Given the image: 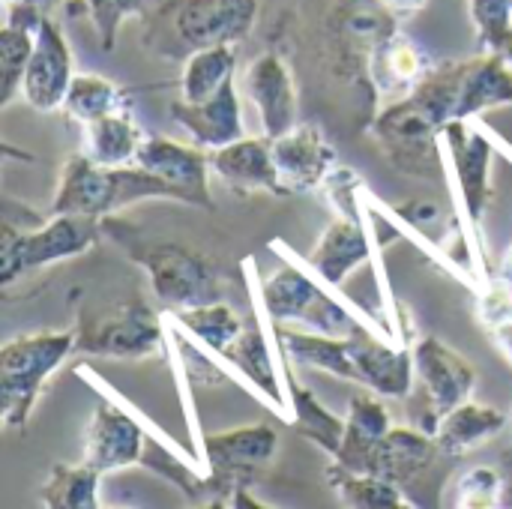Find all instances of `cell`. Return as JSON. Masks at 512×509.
Returning a JSON list of instances; mask_svg holds the SVG:
<instances>
[{"label": "cell", "instance_id": "cell-21", "mask_svg": "<svg viewBox=\"0 0 512 509\" xmlns=\"http://www.w3.org/2000/svg\"><path fill=\"white\" fill-rule=\"evenodd\" d=\"M210 171H216L219 180H225L231 189L243 192H270L282 195L270 138H240L228 147H219L210 153Z\"/></svg>", "mask_w": 512, "mask_h": 509}, {"label": "cell", "instance_id": "cell-18", "mask_svg": "<svg viewBox=\"0 0 512 509\" xmlns=\"http://www.w3.org/2000/svg\"><path fill=\"white\" fill-rule=\"evenodd\" d=\"M354 372L357 384L384 399H405L411 393L417 366L408 348H393L369 333L354 336Z\"/></svg>", "mask_w": 512, "mask_h": 509}, {"label": "cell", "instance_id": "cell-27", "mask_svg": "<svg viewBox=\"0 0 512 509\" xmlns=\"http://www.w3.org/2000/svg\"><path fill=\"white\" fill-rule=\"evenodd\" d=\"M42 9L33 6H18L9 3L6 6V24L0 30V102L9 105V99L15 96V90L24 81V69L27 60L33 54L36 45V27L42 21Z\"/></svg>", "mask_w": 512, "mask_h": 509}, {"label": "cell", "instance_id": "cell-5", "mask_svg": "<svg viewBox=\"0 0 512 509\" xmlns=\"http://www.w3.org/2000/svg\"><path fill=\"white\" fill-rule=\"evenodd\" d=\"M96 219L87 216H51L48 225L30 231V234H15L9 225L3 228L0 237V282L9 285L18 273L36 270L63 258L84 255L93 240H96Z\"/></svg>", "mask_w": 512, "mask_h": 509}, {"label": "cell", "instance_id": "cell-26", "mask_svg": "<svg viewBox=\"0 0 512 509\" xmlns=\"http://www.w3.org/2000/svg\"><path fill=\"white\" fill-rule=\"evenodd\" d=\"M276 342L285 354V360L306 366V369H318L345 381H354V339H336V336H324L315 330H288L282 324H276Z\"/></svg>", "mask_w": 512, "mask_h": 509}, {"label": "cell", "instance_id": "cell-31", "mask_svg": "<svg viewBox=\"0 0 512 509\" xmlns=\"http://www.w3.org/2000/svg\"><path fill=\"white\" fill-rule=\"evenodd\" d=\"M171 321L183 330H189L198 342H204L210 351L222 354L237 342V336L243 333V321L240 315L225 306V303H207L198 309H186V312H171Z\"/></svg>", "mask_w": 512, "mask_h": 509}, {"label": "cell", "instance_id": "cell-25", "mask_svg": "<svg viewBox=\"0 0 512 509\" xmlns=\"http://www.w3.org/2000/svg\"><path fill=\"white\" fill-rule=\"evenodd\" d=\"M147 132L141 129V123L135 120L132 108H120L111 111L93 123L84 126V147L81 153L96 162V165H108V168H120V165H135L138 150L144 144Z\"/></svg>", "mask_w": 512, "mask_h": 509}, {"label": "cell", "instance_id": "cell-10", "mask_svg": "<svg viewBox=\"0 0 512 509\" xmlns=\"http://www.w3.org/2000/svg\"><path fill=\"white\" fill-rule=\"evenodd\" d=\"M414 366H417V378L426 387L435 426L444 414L468 402L477 387L474 366L441 339H420L414 348Z\"/></svg>", "mask_w": 512, "mask_h": 509}, {"label": "cell", "instance_id": "cell-16", "mask_svg": "<svg viewBox=\"0 0 512 509\" xmlns=\"http://www.w3.org/2000/svg\"><path fill=\"white\" fill-rule=\"evenodd\" d=\"M441 147L450 156V165L456 168L459 192L465 201L468 216L477 222L483 216V207L489 201V162H492V147L480 129H471L468 120H456L444 126L441 132Z\"/></svg>", "mask_w": 512, "mask_h": 509}, {"label": "cell", "instance_id": "cell-17", "mask_svg": "<svg viewBox=\"0 0 512 509\" xmlns=\"http://www.w3.org/2000/svg\"><path fill=\"white\" fill-rule=\"evenodd\" d=\"M171 117L177 126L186 129L192 144H198L210 153L243 138V120H240L234 78L207 102H186V99L171 102Z\"/></svg>", "mask_w": 512, "mask_h": 509}, {"label": "cell", "instance_id": "cell-30", "mask_svg": "<svg viewBox=\"0 0 512 509\" xmlns=\"http://www.w3.org/2000/svg\"><path fill=\"white\" fill-rule=\"evenodd\" d=\"M126 105H129V99L114 81H108L102 75H90V72H75L66 102H63V111L72 120H78L81 126H87V123H93L111 111H120Z\"/></svg>", "mask_w": 512, "mask_h": 509}, {"label": "cell", "instance_id": "cell-8", "mask_svg": "<svg viewBox=\"0 0 512 509\" xmlns=\"http://www.w3.org/2000/svg\"><path fill=\"white\" fill-rule=\"evenodd\" d=\"M75 78V63L63 30L42 15L36 27V45L24 69L21 93L36 111H57L66 102L69 84Z\"/></svg>", "mask_w": 512, "mask_h": 509}, {"label": "cell", "instance_id": "cell-39", "mask_svg": "<svg viewBox=\"0 0 512 509\" xmlns=\"http://www.w3.org/2000/svg\"><path fill=\"white\" fill-rule=\"evenodd\" d=\"M390 12H396V15H414V12H420V9H426V3L429 0H381Z\"/></svg>", "mask_w": 512, "mask_h": 509}, {"label": "cell", "instance_id": "cell-43", "mask_svg": "<svg viewBox=\"0 0 512 509\" xmlns=\"http://www.w3.org/2000/svg\"><path fill=\"white\" fill-rule=\"evenodd\" d=\"M507 54H510V57H512V33H510V48H507Z\"/></svg>", "mask_w": 512, "mask_h": 509}, {"label": "cell", "instance_id": "cell-20", "mask_svg": "<svg viewBox=\"0 0 512 509\" xmlns=\"http://www.w3.org/2000/svg\"><path fill=\"white\" fill-rule=\"evenodd\" d=\"M438 453H444L438 447V441L429 432H417V429H390L378 447L369 456V468L366 474H375L387 483H396L399 489L408 486L411 480H417L420 474H426Z\"/></svg>", "mask_w": 512, "mask_h": 509}, {"label": "cell", "instance_id": "cell-33", "mask_svg": "<svg viewBox=\"0 0 512 509\" xmlns=\"http://www.w3.org/2000/svg\"><path fill=\"white\" fill-rule=\"evenodd\" d=\"M330 486L345 507L354 509H399L408 507L402 489L375 474H357L342 465L330 468Z\"/></svg>", "mask_w": 512, "mask_h": 509}, {"label": "cell", "instance_id": "cell-22", "mask_svg": "<svg viewBox=\"0 0 512 509\" xmlns=\"http://www.w3.org/2000/svg\"><path fill=\"white\" fill-rule=\"evenodd\" d=\"M372 258V243L360 219H336L321 234L318 246L309 252V267L327 285H342L354 270Z\"/></svg>", "mask_w": 512, "mask_h": 509}, {"label": "cell", "instance_id": "cell-37", "mask_svg": "<svg viewBox=\"0 0 512 509\" xmlns=\"http://www.w3.org/2000/svg\"><path fill=\"white\" fill-rule=\"evenodd\" d=\"M84 6L90 12L93 30L99 36L102 48L111 51L120 24L132 15H144L150 9V0H84Z\"/></svg>", "mask_w": 512, "mask_h": 509}, {"label": "cell", "instance_id": "cell-15", "mask_svg": "<svg viewBox=\"0 0 512 509\" xmlns=\"http://www.w3.org/2000/svg\"><path fill=\"white\" fill-rule=\"evenodd\" d=\"M512 105V57L489 54L456 63V120Z\"/></svg>", "mask_w": 512, "mask_h": 509}, {"label": "cell", "instance_id": "cell-34", "mask_svg": "<svg viewBox=\"0 0 512 509\" xmlns=\"http://www.w3.org/2000/svg\"><path fill=\"white\" fill-rule=\"evenodd\" d=\"M291 408H294V423L300 429L303 438H309L312 444H318L321 450H327L333 459L342 447L345 438V420L330 414L315 393H309L300 384H291Z\"/></svg>", "mask_w": 512, "mask_h": 509}, {"label": "cell", "instance_id": "cell-7", "mask_svg": "<svg viewBox=\"0 0 512 509\" xmlns=\"http://www.w3.org/2000/svg\"><path fill=\"white\" fill-rule=\"evenodd\" d=\"M270 153L282 195H306L324 186L336 168V150L312 123H297L288 132L270 138Z\"/></svg>", "mask_w": 512, "mask_h": 509}, {"label": "cell", "instance_id": "cell-35", "mask_svg": "<svg viewBox=\"0 0 512 509\" xmlns=\"http://www.w3.org/2000/svg\"><path fill=\"white\" fill-rule=\"evenodd\" d=\"M477 39L489 54H507L512 33V0H468Z\"/></svg>", "mask_w": 512, "mask_h": 509}, {"label": "cell", "instance_id": "cell-6", "mask_svg": "<svg viewBox=\"0 0 512 509\" xmlns=\"http://www.w3.org/2000/svg\"><path fill=\"white\" fill-rule=\"evenodd\" d=\"M141 264L150 273L156 300L168 312H186L207 303H219V279L201 255L174 243H159L144 249Z\"/></svg>", "mask_w": 512, "mask_h": 509}, {"label": "cell", "instance_id": "cell-4", "mask_svg": "<svg viewBox=\"0 0 512 509\" xmlns=\"http://www.w3.org/2000/svg\"><path fill=\"white\" fill-rule=\"evenodd\" d=\"M261 300L273 324H303L306 330L336 339H354L366 333L363 321L354 318V312L345 303L327 294L315 279H309L294 264L279 267L261 282Z\"/></svg>", "mask_w": 512, "mask_h": 509}, {"label": "cell", "instance_id": "cell-36", "mask_svg": "<svg viewBox=\"0 0 512 509\" xmlns=\"http://www.w3.org/2000/svg\"><path fill=\"white\" fill-rule=\"evenodd\" d=\"M504 477L495 468H471L456 480L453 504L462 509H498L504 507Z\"/></svg>", "mask_w": 512, "mask_h": 509}, {"label": "cell", "instance_id": "cell-14", "mask_svg": "<svg viewBox=\"0 0 512 509\" xmlns=\"http://www.w3.org/2000/svg\"><path fill=\"white\" fill-rule=\"evenodd\" d=\"M276 432L270 426H243L231 432L210 435L204 441V456L216 477L231 480L234 489L246 486L261 468H267L276 456ZM231 489V492H234Z\"/></svg>", "mask_w": 512, "mask_h": 509}, {"label": "cell", "instance_id": "cell-2", "mask_svg": "<svg viewBox=\"0 0 512 509\" xmlns=\"http://www.w3.org/2000/svg\"><path fill=\"white\" fill-rule=\"evenodd\" d=\"M78 336L63 333H30L6 339L0 348V402H3V423L9 429L24 426L36 396L48 375L75 351Z\"/></svg>", "mask_w": 512, "mask_h": 509}, {"label": "cell", "instance_id": "cell-28", "mask_svg": "<svg viewBox=\"0 0 512 509\" xmlns=\"http://www.w3.org/2000/svg\"><path fill=\"white\" fill-rule=\"evenodd\" d=\"M237 66V51L234 45H213L192 51L183 60V75H180V99L186 102H207L213 99L231 78Z\"/></svg>", "mask_w": 512, "mask_h": 509}, {"label": "cell", "instance_id": "cell-44", "mask_svg": "<svg viewBox=\"0 0 512 509\" xmlns=\"http://www.w3.org/2000/svg\"><path fill=\"white\" fill-rule=\"evenodd\" d=\"M510 426H512V411H510Z\"/></svg>", "mask_w": 512, "mask_h": 509}, {"label": "cell", "instance_id": "cell-9", "mask_svg": "<svg viewBox=\"0 0 512 509\" xmlns=\"http://www.w3.org/2000/svg\"><path fill=\"white\" fill-rule=\"evenodd\" d=\"M75 348L99 357L138 360L162 348V324L147 306H117L108 315H102L93 327L78 333Z\"/></svg>", "mask_w": 512, "mask_h": 509}, {"label": "cell", "instance_id": "cell-24", "mask_svg": "<svg viewBox=\"0 0 512 509\" xmlns=\"http://www.w3.org/2000/svg\"><path fill=\"white\" fill-rule=\"evenodd\" d=\"M510 426V414L492 408V405H477V402H462L450 414H444L435 426V441L447 456H471L477 447L492 441Z\"/></svg>", "mask_w": 512, "mask_h": 509}, {"label": "cell", "instance_id": "cell-19", "mask_svg": "<svg viewBox=\"0 0 512 509\" xmlns=\"http://www.w3.org/2000/svg\"><path fill=\"white\" fill-rule=\"evenodd\" d=\"M426 72H429V60L423 48L399 30L381 36L378 45L372 48L369 75L387 105L405 99L423 81Z\"/></svg>", "mask_w": 512, "mask_h": 509}, {"label": "cell", "instance_id": "cell-40", "mask_svg": "<svg viewBox=\"0 0 512 509\" xmlns=\"http://www.w3.org/2000/svg\"><path fill=\"white\" fill-rule=\"evenodd\" d=\"M9 3H18V6H33V9H42V12H48L51 6H57V3H63V0H6V6Z\"/></svg>", "mask_w": 512, "mask_h": 509}, {"label": "cell", "instance_id": "cell-38", "mask_svg": "<svg viewBox=\"0 0 512 509\" xmlns=\"http://www.w3.org/2000/svg\"><path fill=\"white\" fill-rule=\"evenodd\" d=\"M489 330H492V339H495V345L501 348V354L512 363V315L510 318H504V321H498V324H492Z\"/></svg>", "mask_w": 512, "mask_h": 509}, {"label": "cell", "instance_id": "cell-29", "mask_svg": "<svg viewBox=\"0 0 512 509\" xmlns=\"http://www.w3.org/2000/svg\"><path fill=\"white\" fill-rule=\"evenodd\" d=\"M231 366H237L255 387L264 390L267 399H273L276 405H285V393H282V381H279V366L276 357L261 333L258 324L243 327V333L237 336V342L225 351V357Z\"/></svg>", "mask_w": 512, "mask_h": 509}, {"label": "cell", "instance_id": "cell-41", "mask_svg": "<svg viewBox=\"0 0 512 509\" xmlns=\"http://www.w3.org/2000/svg\"><path fill=\"white\" fill-rule=\"evenodd\" d=\"M501 282H504V285H510V288H512V246L507 249L504 261H501Z\"/></svg>", "mask_w": 512, "mask_h": 509}, {"label": "cell", "instance_id": "cell-12", "mask_svg": "<svg viewBox=\"0 0 512 509\" xmlns=\"http://www.w3.org/2000/svg\"><path fill=\"white\" fill-rule=\"evenodd\" d=\"M144 450H147L144 429L123 408L102 402L84 438V462L99 474H108L144 462Z\"/></svg>", "mask_w": 512, "mask_h": 509}, {"label": "cell", "instance_id": "cell-1", "mask_svg": "<svg viewBox=\"0 0 512 509\" xmlns=\"http://www.w3.org/2000/svg\"><path fill=\"white\" fill-rule=\"evenodd\" d=\"M144 198L180 201V192L141 165L108 168V165L90 162L84 153H75L63 162L60 186H57L51 213L99 219V216H108L120 207L144 201Z\"/></svg>", "mask_w": 512, "mask_h": 509}, {"label": "cell", "instance_id": "cell-23", "mask_svg": "<svg viewBox=\"0 0 512 509\" xmlns=\"http://www.w3.org/2000/svg\"><path fill=\"white\" fill-rule=\"evenodd\" d=\"M393 429L390 423V411L384 408V396L378 393H360L351 399L348 405V417H345V438L342 447L336 453V465L366 474L369 468V456L378 447V441Z\"/></svg>", "mask_w": 512, "mask_h": 509}, {"label": "cell", "instance_id": "cell-42", "mask_svg": "<svg viewBox=\"0 0 512 509\" xmlns=\"http://www.w3.org/2000/svg\"><path fill=\"white\" fill-rule=\"evenodd\" d=\"M504 504H507V507H512V486L507 489V492H504Z\"/></svg>", "mask_w": 512, "mask_h": 509}, {"label": "cell", "instance_id": "cell-32", "mask_svg": "<svg viewBox=\"0 0 512 509\" xmlns=\"http://www.w3.org/2000/svg\"><path fill=\"white\" fill-rule=\"evenodd\" d=\"M99 471L87 462L57 465L42 486V504L54 509H96L99 507Z\"/></svg>", "mask_w": 512, "mask_h": 509}, {"label": "cell", "instance_id": "cell-3", "mask_svg": "<svg viewBox=\"0 0 512 509\" xmlns=\"http://www.w3.org/2000/svg\"><path fill=\"white\" fill-rule=\"evenodd\" d=\"M258 18V0H159L153 33L171 39L186 57L213 45H237Z\"/></svg>", "mask_w": 512, "mask_h": 509}, {"label": "cell", "instance_id": "cell-11", "mask_svg": "<svg viewBox=\"0 0 512 509\" xmlns=\"http://www.w3.org/2000/svg\"><path fill=\"white\" fill-rule=\"evenodd\" d=\"M135 165L153 171L165 183H171L180 192V201L186 204H204L210 207V156H204V147L198 144H180L162 135H147Z\"/></svg>", "mask_w": 512, "mask_h": 509}, {"label": "cell", "instance_id": "cell-13", "mask_svg": "<svg viewBox=\"0 0 512 509\" xmlns=\"http://www.w3.org/2000/svg\"><path fill=\"white\" fill-rule=\"evenodd\" d=\"M243 93L255 102L261 114V129L276 138L297 126V93L285 60L273 51L258 54L243 72Z\"/></svg>", "mask_w": 512, "mask_h": 509}]
</instances>
